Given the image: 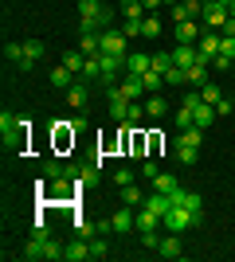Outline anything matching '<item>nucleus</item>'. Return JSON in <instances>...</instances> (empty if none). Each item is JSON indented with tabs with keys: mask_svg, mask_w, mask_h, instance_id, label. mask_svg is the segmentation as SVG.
<instances>
[{
	"mask_svg": "<svg viewBox=\"0 0 235 262\" xmlns=\"http://www.w3.org/2000/svg\"><path fill=\"white\" fill-rule=\"evenodd\" d=\"M32 235H51V231H47V219H35V223H32Z\"/></svg>",
	"mask_w": 235,
	"mask_h": 262,
	"instance_id": "obj_45",
	"label": "nucleus"
},
{
	"mask_svg": "<svg viewBox=\"0 0 235 262\" xmlns=\"http://www.w3.org/2000/svg\"><path fill=\"white\" fill-rule=\"evenodd\" d=\"M114 184H118V188L134 184V168H118V172H114Z\"/></svg>",
	"mask_w": 235,
	"mask_h": 262,
	"instance_id": "obj_41",
	"label": "nucleus"
},
{
	"mask_svg": "<svg viewBox=\"0 0 235 262\" xmlns=\"http://www.w3.org/2000/svg\"><path fill=\"white\" fill-rule=\"evenodd\" d=\"M63 67H71L75 75H82V67H87V55H82V51H67V55H63Z\"/></svg>",
	"mask_w": 235,
	"mask_h": 262,
	"instance_id": "obj_29",
	"label": "nucleus"
},
{
	"mask_svg": "<svg viewBox=\"0 0 235 262\" xmlns=\"http://www.w3.org/2000/svg\"><path fill=\"white\" fill-rule=\"evenodd\" d=\"M161 239H165V235H161V227H157V231H141V247H149V251H157V247H161Z\"/></svg>",
	"mask_w": 235,
	"mask_h": 262,
	"instance_id": "obj_37",
	"label": "nucleus"
},
{
	"mask_svg": "<svg viewBox=\"0 0 235 262\" xmlns=\"http://www.w3.org/2000/svg\"><path fill=\"white\" fill-rule=\"evenodd\" d=\"M110 254V247H106V235H94L90 239V258H106Z\"/></svg>",
	"mask_w": 235,
	"mask_h": 262,
	"instance_id": "obj_35",
	"label": "nucleus"
},
{
	"mask_svg": "<svg viewBox=\"0 0 235 262\" xmlns=\"http://www.w3.org/2000/svg\"><path fill=\"white\" fill-rule=\"evenodd\" d=\"M161 145H165V137H161V133H149V157H153Z\"/></svg>",
	"mask_w": 235,
	"mask_h": 262,
	"instance_id": "obj_44",
	"label": "nucleus"
},
{
	"mask_svg": "<svg viewBox=\"0 0 235 262\" xmlns=\"http://www.w3.org/2000/svg\"><path fill=\"white\" fill-rule=\"evenodd\" d=\"M165 110H168V102L161 94H149L145 98V118H165Z\"/></svg>",
	"mask_w": 235,
	"mask_h": 262,
	"instance_id": "obj_24",
	"label": "nucleus"
},
{
	"mask_svg": "<svg viewBox=\"0 0 235 262\" xmlns=\"http://www.w3.org/2000/svg\"><path fill=\"white\" fill-rule=\"evenodd\" d=\"M125 71H130V75H145V71H153V55H145V51L125 55Z\"/></svg>",
	"mask_w": 235,
	"mask_h": 262,
	"instance_id": "obj_10",
	"label": "nucleus"
},
{
	"mask_svg": "<svg viewBox=\"0 0 235 262\" xmlns=\"http://www.w3.org/2000/svg\"><path fill=\"white\" fill-rule=\"evenodd\" d=\"M192 63H200V47L196 43H177L173 47V67H184V71H188Z\"/></svg>",
	"mask_w": 235,
	"mask_h": 262,
	"instance_id": "obj_6",
	"label": "nucleus"
},
{
	"mask_svg": "<svg viewBox=\"0 0 235 262\" xmlns=\"http://www.w3.org/2000/svg\"><path fill=\"white\" fill-rule=\"evenodd\" d=\"M28 133H32V118H24V114H20V121H16L12 129L0 133V137H4V153H12V157L28 153Z\"/></svg>",
	"mask_w": 235,
	"mask_h": 262,
	"instance_id": "obj_3",
	"label": "nucleus"
},
{
	"mask_svg": "<svg viewBox=\"0 0 235 262\" xmlns=\"http://www.w3.org/2000/svg\"><path fill=\"white\" fill-rule=\"evenodd\" d=\"M141 4H145V12H157V8H165L168 0H141Z\"/></svg>",
	"mask_w": 235,
	"mask_h": 262,
	"instance_id": "obj_46",
	"label": "nucleus"
},
{
	"mask_svg": "<svg viewBox=\"0 0 235 262\" xmlns=\"http://www.w3.org/2000/svg\"><path fill=\"white\" fill-rule=\"evenodd\" d=\"M165 82H168V86H184V82H188V71H184V67H168Z\"/></svg>",
	"mask_w": 235,
	"mask_h": 262,
	"instance_id": "obj_30",
	"label": "nucleus"
},
{
	"mask_svg": "<svg viewBox=\"0 0 235 262\" xmlns=\"http://www.w3.org/2000/svg\"><path fill=\"white\" fill-rule=\"evenodd\" d=\"M216 114H231V98H220V102H216Z\"/></svg>",
	"mask_w": 235,
	"mask_h": 262,
	"instance_id": "obj_47",
	"label": "nucleus"
},
{
	"mask_svg": "<svg viewBox=\"0 0 235 262\" xmlns=\"http://www.w3.org/2000/svg\"><path fill=\"white\" fill-rule=\"evenodd\" d=\"M168 67H173V51H157V55H153V71H161V75H165Z\"/></svg>",
	"mask_w": 235,
	"mask_h": 262,
	"instance_id": "obj_38",
	"label": "nucleus"
},
{
	"mask_svg": "<svg viewBox=\"0 0 235 262\" xmlns=\"http://www.w3.org/2000/svg\"><path fill=\"white\" fill-rule=\"evenodd\" d=\"M39 59H44V43H39V39H24V71H28V67H35L39 63Z\"/></svg>",
	"mask_w": 235,
	"mask_h": 262,
	"instance_id": "obj_15",
	"label": "nucleus"
},
{
	"mask_svg": "<svg viewBox=\"0 0 235 262\" xmlns=\"http://www.w3.org/2000/svg\"><path fill=\"white\" fill-rule=\"evenodd\" d=\"M200 102H204V98H200V90L192 86L188 94H184V102H180V106H184V110H196V106H200Z\"/></svg>",
	"mask_w": 235,
	"mask_h": 262,
	"instance_id": "obj_42",
	"label": "nucleus"
},
{
	"mask_svg": "<svg viewBox=\"0 0 235 262\" xmlns=\"http://www.w3.org/2000/svg\"><path fill=\"white\" fill-rule=\"evenodd\" d=\"M134 223H137V235H141V231H157V227H161V215H157L153 208H145V204H141Z\"/></svg>",
	"mask_w": 235,
	"mask_h": 262,
	"instance_id": "obj_12",
	"label": "nucleus"
},
{
	"mask_svg": "<svg viewBox=\"0 0 235 262\" xmlns=\"http://www.w3.org/2000/svg\"><path fill=\"white\" fill-rule=\"evenodd\" d=\"M204 82H212V78H208V59H200V63H192V67H188V86L200 90Z\"/></svg>",
	"mask_w": 235,
	"mask_h": 262,
	"instance_id": "obj_19",
	"label": "nucleus"
},
{
	"mask_svg": "<svg viewBox=\"0 0 235 262\" xmlns=\"http://www.w3.org/2000/svg\"><path fill=\"white\" fill-rule=\"evenodd\" d=\"M177 125H180V129H192V125H196V114L180 106V110H177Z\"/></svg>",
	"mask_w": 235,
	"mask_h": 262,
	"instance_id": "obj_40",
	"label": "nucleus"
},
{
	"mask_svg": "<svg viewBox=\"0 0 235 262\" xmlns=\"http://www.w3.org/2000/svg\"><path fill=\"white\" fill-rule=\"evenodd\" d=\"M141 35H145V39H157V35H161V20H157V12H149L145 20H141Z\"/></svg>",
	"mask_w": 235,
	"mask_h": 262,
	"instance_id": "obj_28",
	"label": "nucleus"
},
{
	"mask_svg": "<svg viewBox=\"0 0 235 262\" xmlns=\"http://www.w3.org/2000/svg\"><path fill=\"white\" fill-rule=\"evenodd\" d=\"M114 20V12L102 4V0H78V32H106Z\"/></svg>",
	"mask_w": 235,
	"mask_h": 262,
	"instance_id": "obj_2",
	"label": "nucleus"
},
{
	"mask_svg": "<svg viewBox=\"0 0 235 262\" xmlns=\"http://www.w3.org/2000/svg\"><path fill=\"white\" fill-rule=\"evenodd\" d=\"M44 176H47V180H59V176H67V164H63V161H55V157H51V161L44 164Z\"/></svg>",
	"mask_w": 235,
	"mask_h": 262,
	"instance_id": "obj_32",
	"label": "nucleus"
},
{
	"mask_svg": "<svg viewBox=\"0 0 235 262\" xmlns=\"http://www.w3.org/2000/svg\"><path fill=\"white\" fill-rule=\"evenodd\" d=\"M200 20L212 28V32H220L227 24V4H220V0H212V4H204V12H200Z\"/></svg>",
	"mask_w": 235,
	"mask_h": 262,
	"instance_id": "obj_5",
	"label": "nucleus"
},
{
	"mask_svg": "<svg viewBox=\"0 0 235 262\" xmlns=\"http://www.w3.org/2000/svg\"><path fill=\"white\" fill-rule=\"evenodd\" d=\"M130 110H134V102H130V98H118V94L110 98V118L114 121H130Z\"/></svg>",
	"mask_w": 235,
	"mask_h": 262,
	"instance_id": "obj_21",
	"label": "nucleus"
},
{
	"mask_svg": "<svg viewBox=\"0 0 235 262\" xmlns=\"http://www.w3.org/2000/svg\"><path fill=\"white\" fill-rule=\"evenodd\" d=\"M227 16H235V0H227Z\"/></svg>",
	"mask_w": 235,
	"mask_h": 262,
	"instance_id": "obj_48",
	"label": "nucleus"
},
{
	"mask_svg": "<svg viewBox=\"0 0 235 262\" xmlns=\"http://www.w3.org/2000/svg\"><path fill=\"white\" fill-rule=\"evenodd\" d=\"M63 251H67L63 243H55L51 235H44V258H63Z\"/></svg>",
	"mask_w": 235,
	"mask_h": 262,
	"instance_id": "obj_33",
	"label": "nucleus"
},
{
	"mask_svg": "<svg viewBox=\"0 0 235 262\" xmlns=\"http://www.w3.org/2000/svg\"><path fill=\"white\" fill-rule=\"evenodd\" d=\"M118 12H122L125 20H145V16H149L141 0H122V4H118Z\"/></svg>",
	"mask_w": 235,
	"mask_h": 262,
	"instance_id": "obj_20",
	"label": "nucleus"
},
{
	"mask_svg": "<svg viewBox=\"0 0 235 262\" xmlns=\"http://www.w3.org/2000/svg\"><path fill=\"white\" fill-rule=\"evenodd\" d=\"M114 231V219H98V223H94V235H110Z\"/></svg>",
	"mask_w": 235,
	"mask_h": 262,
	"instance_id": "obj_43",
	"label": "nucleus"
},
{
	"mask_svg": "<svg viewBox=\"0 0 235 262\" xmlns=\"http://www.w3.org/2000/svg\"><path fill=\"white\" fill-rule=\"evenodd\" d=\"M177 145V161L180 164H196L200 161V149H196V145H184V141H173Z\"/></svg>",
	"mask_w": 235,
	"mask_h": 262,
	"instance_id": "obj_23",
	"label": "nucleus"
},
{
	"mask_svg": "<svg viewBox=\"0 0 235 262\" xmlns=\"http://www.w3.org/2000/svg\"><path fill=\"white\" fill-rule=\"evenodd\" d=\"M98 172H102V168H98V164H87V168H78V180H82V184H98Z\"/></svg>",
	"mask_w": 235,
	"mask_h": 262,
	"instance_id": "obj_36",
	"label": "nucleus"
},
{
	"mask_svg": "<svg viewBox=\"0 0 235 262\" xmlns=\"http://www.w3.org/2000/svg\"><path fill=\"white\" fill-rule=\"evenodd\" d=\"M200 98H204V102H208V106H216V102L224 98V90L216 86V82H204V86H200Z\"/></svg>",
	"mask_w": 235,
	"mask_h": 262,
	"instance_id": "obj_31",
	"label": "nucleus"
},
{
	"mask_svg": "<svg viewBox=\"0 0 235 262\" xmlns=\"http://www.w3.org/2000/svg\"><path fill=\"white\" fill-rule=\"evenodd\" d=\"M130 157H137V161L149 157V133H141L137 125H134V137H130Z\"/></svg>",
	"mask_w": 235,
	"mask_h": 262,
	"instance_id": "obj_14",
	"label": "nucleus"
},
{
	"mask_svg": "<svg viewBox=\"0 0 235 262\" xmlns=\"http://www.w3.org/2000/svg\"><path fill=\"white\" fill-rule=\"evenodd\" d=\"M168 196H173V208L165 211L161 227L173 231V235H184V231H196V227H200L204 200L196 196V192H184V188H177V192H168Z\"/></svg>",
	"mask_w": 235,
	"mask_h": 262,
	"instance_id": "obj_1",
	"label": "nucleus"
},
{
	"mask_svg": "<svg viewBox=\"0 0 235 262\" xmlns=\"http://www.w3.org/2000/svg\"><path fill=\"white\" fill-rule=\"evenodd\" d=\"M141 82H145V94H161L165 75H161V71H145V75H141Z\"/></svg>",
	"mask_w": 235,
	"mask_h": 262,
	"instance_id": "obj_27",
	"label": "nucleus"
},
{
	"mask_svg": "<svg viewBox=\"0 0 235 262\" xmlns=\"http://www.w3.org/2000/svg\"><path fill=\"white\" fill-rule=\"evenodd\" d=\"M157 172H161V164H157L153 157H145V161H141V176H145L149 184H153V180H157Z\"/></svg>",
	"mask_w": 235,
	"mask_h": 262,
	"instance_id": "obj_39",
	"label": "nucleus"
},
{
	"mask_svg": "<svg viewBox=\"0 0 235 262\" xmlns=\"http://www.w3.org/2000/svg\"><path fill=\"white\" fill-rule=\"evenodd\" d=\"M71 75H75V71L59 63V67H51V75H47V82H51L55 90H67V86H71Z\"/></svg>",
	"mask_w": 235,
	"mask_h": 262,
	"instance_id": "obj_18",
	"label": "nucleus"
},
{
	"mask_svg": "<svg viewBox=\"0 0 235 262\" xmlns=\"http://www.w3.org/2000/svg\"><path fill=\"white\" fill-rule=\"evenodd\" d=\"M87 94H90V90H87V82H71V86L63 90V98H67L75 110H82V106H87Z\"/></svg>",
	"mask_w": 235,
	"mask_h": 262,
	"instance_id": "obj_17",
	"label": "nucleus"
},
{
	"mask_svg": "<svg viewBox=\"0 0 235 262\" xmlns=\"http://www.w3.org/2000/svg\"><path fill=\"white\" fill-rule=\"evenodd\" d=\"M173 35H177V43H196L204 32L196 28V20H184V24H177V32H173Z\"/></svg>",
	"mask_w": 235,
	"mask_h": 262,
	"instance_id": "obj_16",
	"label": "nucleus"
},
{
	"mask_svg": "<svg viewBox=\"0 0 235 262\" xmlns=\"http://www.w3.org/2000/svg\"><path fill=\"white\" fill-rule=\"evenodd\" d=\"M75 137H78V125H75V121H51V145H55V153L75 149Z\"/></svg>",
	"mask_w": 235,
	"mask_h": 262,
	"instance_id": "obj_4",
	"label": "nucleus"
},
{
	"mask_svg": "<svg viewBox=\"0 0 235 262\" xmlns=\"http://www.w3.org/2000/svg\"><path fill=\"white\" fill-rule=\"evenodd\" d=\"M114 231H122V235H125V231H134L137 227V223H134V219H137V211L134 208H125V204H122V208H118V211H114Z\"/></svg>",
	"mask_w": 235,
	"mask_h": 262,
	"instance_id": "obj_13",
	"label": "nucleus"
},
{
	"mask_svg": "<svg viewBox=\"0 0 235 262\" xmlns=\"http://www.w3.org/2000/svg\"><path fill=\"white\" fill-rule=\"evenodd\" d=\"M200 4H212V0H200Z\"/></svg>",
	"mask_w": 235,
	"mask_h": 262,
	"instance_id": "obj_49",
	"label": "nucleus"
},
{
	"mask_svg": "<svg viewBox=\"0 0 235 262\" xmlns=\"http://www.w3.org/2000/svg\"><path fill=\"white\" fill-rule=\"evenodd\" d=\"M4 59L20 67V63H24V43H12V39H8V43H4Z\"/></svg>",
	"mask_w": 235,
	"mask_h": 262,
	"instance_id": "obj_34",
	"label": "nucleus"
},
{
	"mask_svg": "<svg viewBox=\"0 0 235 262\" xmlns=\"http://www.w3.org/2000/svg\"><path fill=\"white\" fill-rule=\"evenodd\" d=\"M157 254H161V258H180V254H184V247H180V235H173V231H165V239H161V247H157Z\"/></svg>",
	"mask_w": 235,
	"mask_h": 262,
	"instance_id": "obj_11",
	"label": "nucleus"
},
{
	"mask_svg": "<svg viewBox=\"0 0 235 262\" xmlns=\"http://www.w3.org/2000/svg\"><path fill=\"white\" fill-rule=\"evenodd\" d=\"M192 114H196V125H200V129H208V125L220 118V114H216V106H208V102H200V106L192 110Z\"/></svg>",
	"mask_w": 235,
	"mask_h": 262,
	"instance_id": "obj_22",
	"label": "nucleus"
},
{
	"mask_svg": "<svg viewBox=\"0 0 235 262\" xmlns=\"http://www.w3.org/2000/svg\"><path fill=\"white\" fill-rule=\"evenodd\" d=\"M220 39H224L220 32H204L200 39H196V47H200V59H208V63H212L216 55H220Z\"/></svg>",
	"mask_w": 235,
	"mask_h": 262,
	"instance_id": "obj_8",
	"label": "nucleus"
},
{
	"mask_svg": "<svg viewBox=\"0 0 235 262\" xmlns=\"http://www.w3.org/2000/svg\"><path fill=\"white\" fill-rule=\"evenodd\" d=\"M125 43H130V35H125V32H102V51H106V55H130Z\"/></svg>",
	"mask_w": 235,
	"mask_h": 262,
	"instance_id": "obj_7",
	"label": "nucleus"
},
{
	"mask_svg": "<svg viewBox=\"0 0 235 262\" xmlns=\"http://www.w3.org/2000/svg\"><path fill=\"white\" fill-rule=\"evenodd\" d=\"M153 188H157V192H177V188H180V180H177V172H157Z\"/></svg>",
	"mask_w": 235,
	"mask_h": 262,
	"instance_id": "obj_26",
	"label": "nucleus"
},
{
	"mask_svg": "<svg viewBox=\"0 0 235 262\" xmlns=\"http://www.w3.org/2000/svg\"><path fill=\"white\" fill-rule=\"evenodd\" d=\"M90 258V239L82 235V239L67 243V251H63V262H87Z\"/></svg>",
	"mask_w": 235,
	"mask_h": 262,
	"instance_id": "obj_9",
	"label": "nucleus"
},
{
	"mask_svg": "<svg viewBox=\"0 0 235 262\" xmlns=\"http://www.w3.org/2000/svg\"><path fill=\"white\" fill-rule=\"evenodd\" d=\"M122 204H125V208H141V204H145L141 188H137V184H125L122 188Z\"/></svg>",
	"mask_w": 235,
	"mask_h": 262,
	"instance_id": "obj_25",
	"label": "nucleus"
}]
</instances>
